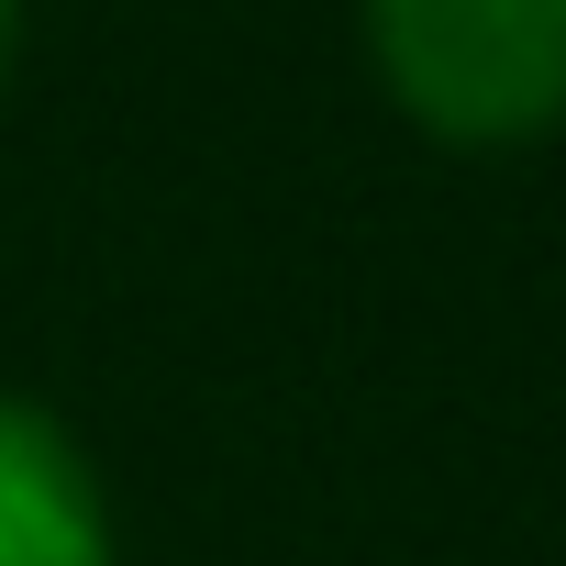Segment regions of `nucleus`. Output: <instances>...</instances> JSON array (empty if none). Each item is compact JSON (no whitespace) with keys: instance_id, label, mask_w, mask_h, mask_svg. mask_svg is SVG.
Listing matches in <instances>:
<instances>
[{"instance_id":"obj_2","label":"nucleus","mask_w":566,"mask_h":566,"mask_svg":"<svg viewBox=\"0 0 566 566\" xmlns=\"http://www.w3.org/2000/svg\"><path fill=\"white\" fill-rule=\"evenodd\" d=\"M0 566H112V511L34 400H0Z\"/></svg>"},{"instance_id":"obj_3","label":"nucleus","mask_w":566,"mask_h":566,"mask_svg":"<svg viewBox=\"0 0 566 566\" xmlns=\"http://www.w3.org/2000/svg\"><path fill=\"white\" fill-rule=\"evenodd\" d=\"M12 34H23V0H0V67H12Z\"/></svg>"},{"instance_id":"obj_1","label":"nucleus","mask_w":566,"mask_h":566,"mask_svg":"<svg viewBox=\"0 0 566 566\" xmlns=\"http://www.w3.org/2000/svg\"><path fill=\"white\" fill-rule=\"evenodd\" d=\"M389 101L444 145H533L566 123V0H367Z\"/></svg>"}]
</instances>
